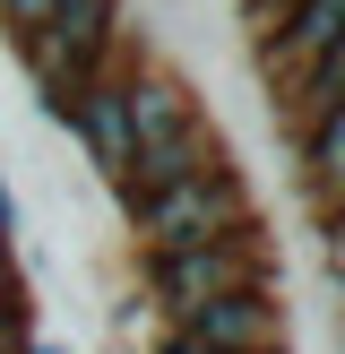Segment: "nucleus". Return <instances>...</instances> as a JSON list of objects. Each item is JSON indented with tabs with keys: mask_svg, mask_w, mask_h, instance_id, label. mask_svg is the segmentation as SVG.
<instances>
[{
	"mask_svg": "<svg viewBox=\"0 0 345 354\" xmlns=\"http://www.w3.org/2000/svg\"><path fill=\"white\" fill-rule=\"evenodd\" d=\"M268 286H285L268 225H241V234H224V242H199V251L138 259V294H147L155 328L190 320L199 303H224V294H268Z\"/></svg>",
	"mask_w": 345,
	"mask_h": 354,
	"instance_id": "1",
	"label": "nucleus"
},
{
	"mask_svg": "<svg viewBox=\"0 0 345 354\" xmlns=\"http://www.w3.org/2000/svg\"><path fill=\"white\" fill-rule=\"evenodd\" d=\"M121 225H130L138 259L199 251V242H224V234H241V225H259V190H250V173L224 156V165H207V173H190V182L155 190V199L121 207Z\"/></svg>",
	"mask_w": 345,
	"mask_h": 354,
	"instance_id": "2",
	"label": "nucleus"
},
{
	"mask_svg": "<svg viewBox=\"0 0 345 354\" xmlns=\"http://www.w3.org/2000/svg\"><path fill=\"white\" fill-rule=\"evenodd\" d=\"M121 44H130V0H52L43 35L17 44V61H26V78H34V104L69 95V86L95 78V69H112Z\"/></svg>",
	"mask_w": 345,
	"mask_h": 354,
	"instance_id": "3",
	"label": "nucleus"
},
{
	"mask_svg": "<svg viewBox=\"0 0 345 354\" xmlns=\"http://www.w3.org/2000/svg\"><path fill=\"white\" fill-rule=\"evenodd\" d=\"M172 337H190L207 354H293V303H285V286L224 294V303H199L190 320H172Z\"/></svg>",
	"mask_w": 345,
	"mask_h": 354,
	"instance_id": "4",
	"label": "nucleus"
},
{
	"mask_svg": "<svg viewBox=\"0 0 345 354\" xmlns=\"http://www.w3.org/2000/svg\"><path fill=\"white\" fill-rule=\"evenodd\" d=\"M199 113H207L199 86H190L172 61H147V52H138V61L121 69V121H130V156H138V147H164V138L190 130Z\"/></svg>",
	"mask_w": 345,
	"mask_h": 354,
	"instance_id": "5",
	"label": "nucleus"
},
{
	"mask_svg": "<svg viewBox=\"0 0 345 354\" xmlns=\"http://www.w3.org/2000/svg\"><path fill=\"white\" fill-rule=\"evenodd\" d=\"M69 138L86 147V165H95L103 190H121V173H130V121H121V69H95V78L69 86Z\"/></svg>",
	"mask_w": 345,
	"mask_h": 354,
	"instance_id": "6",
	"label": "nucleus"
},
{
	"mask_svg": "<svg viewBox=\"0 0 345 354\" xmlns=\"http://www.w3.org/2000/svg\"><path fill=\"white\" fill-rule=\"evenodd\" d=\"M224 156H233V147H224V130H216V121L199 113L190 130H172L164 147H138V156H130V173H121V190H112V199H121V207H138V199H155V190L190 182V173L224 165Z\"/></svg>",
	"mask_w": 345,
	"mask_h": 354,
	"instance_id": "7",
	"label": "nucleus"
},
{
	"mask_svg": "<svg viewBox=\"0 0 345 354\" xmlns=\"http://www.w3.org/2000/svg\"><path fill=\"white\" fill-rule=\"evenodd\" d=\"M293 165H302L310 225H337V199H345V113H328L319 130H302V138H293Z\"/></svg>",
	"mask_w": 345,
	"mask_h": 354,
	"instance_id": "8",
	"label": "nucleus"
},
{
	"mask_svg": "<svg viewBox=\"0 0 345 354\" xmlns=\"http://www.w3.org/2000/svg\"><path fill=\"white\" fill-rule=\"evenodd\" d=\"M43 17H52V0H0V35H9V44L43 35Z\"/></svg>",
	"mask_w": 345,
	"mask_h": 354,
	"instance_id": "9",
	"label": "nucleus"
},
{
	"mask_svg": "<svg viewBox=\"0 0 345 354\" xmlns=\"http://www.w3.org/2000/svg\"><path fill=\"white\" fill-rule=\"evenodd\" d=\"M147 328H155V311H147V294L130 286V294H121V303H112V337H121V346H138V337H147Z\"/></svg>",
	"mask_w": 345,
	"mask_h": 354,
	"instance_id": "10",
	"label": "nucleus"
},
{
	"mask_svg": "<svg viewBox=\"0 0 345 354\" xmlns=\"http://www.w3.org/2000/svg\"><path fill=\"white\" fill-rule=\"evenodd\" d=\"M147 354H207V346H190V337H172V328H155V346Z\"/></svg>",
	"mask_w": 345,
	"mask_h": 354,
	"instance_id": "11",
	"label": "nucleus"
},
{
	"mask_svg": "<svg viewBox=\"0 0 345 354\" xmlns=\"http://www.w3.org/2000/svg\"><path fill=\"white\" fill-rule=\"evenodd\" d=\"M17 354H78V346H61V337H43V328H34V337L17 346Z\"/></svg>",
	"mask_w": 345,
	"mask_h": 354,
	"instance_id": "12",
	"label": "nucleus"
},
{
	"mask_svg": "<svg viewBox=\"0 0 345 354\" xmlns=\"http://www.w3.org/2000/svg\"><path fill=\"white\" fill-rule=\"evenodd\" d=\"M0 286H17V242H0Z\"/></svg>",
	"mask_w": 345,
	"mask_h": 354,
	"instance_id": "13",
	"label": "nucleus"
}]
</instances>
